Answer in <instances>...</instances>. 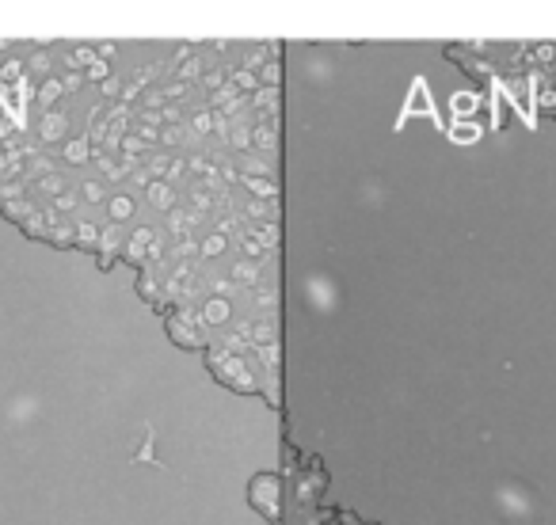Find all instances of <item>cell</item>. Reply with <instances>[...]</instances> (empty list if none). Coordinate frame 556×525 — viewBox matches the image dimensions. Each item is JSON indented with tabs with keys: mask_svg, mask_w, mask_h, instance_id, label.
<instances>
[{
	"mask_svg": "<svg viewBox=\"0 0 556 525\" xmlns=\"http://www.w3.org/2000/svg\"><path fill=\"white\" fill-rule=\"evenodd\" d=\"M130 213H134V202L130 198H115V202H111V217H115V221H126Z\"/></svg>",
	"mask_w": 556,
	"mask_h": 525,
	"instance_id": "obj_4",
	"label": "cell"
},
{
	"mask_svg": "<svg viewBox=\"0 0 556 525\" xmlns=\"http://www.w3.org/2000/svg\"><path fill=\"white\" fill-rule=\"evenodd\" d=\"M225 248H229V240H225L221 232H214V236H206V248H202V252H206V255H221Z\"/></svg>",
	"mask_w": 556,
	"mask_h": 525,
	"instance_id": "obj_6",
	"label": "cell"
},
{
	"mask_svg": "<svg viewBox=\"0 0 556 525\" xmlns=\"http://www.w3.org/2000/svg\"><path fill=\"white\" fill-rule=\"evenodd\" d=\"M84 198H103V187L100 183H84Z\"/></svg>",
	"mask_w": 556,
	"mask_h": 525,
	"instance_id": "obj_8",
	"label": "cell"
},
{
	"mask_svg": "<svg viewBox=\"0 0 556 525\" xmlns=\"http://www.w3.org/2000/svg\"><path fill=\"white\" fill-rule=\"evenodd\" d=\"M84 152H88V145H84V141H72V145H69V160H72V164H80V160H88Z\"/></svg>",
	"mask_w": 556,
	"mask_h": 525,
	"instance_id": "obj_7",
	"label": "cell"
},
{
	"mask_svg": "<svg viewBox=\"0 0 556 525\" xmlns=\"http://www.w3.org/2000/svg\"><path fill=\"white\" fill-rule=\"evenodd\" d=\"M168 328H172V335L180 339V343H187V346H198V343H202V331H198V316L191 312V320H187V309L175 312L172 324H168Z\"/></svg>",
	"mask_w": 556,
	"mask_h": 525,
	"instance_id": "obj_1",
	"label": "cell"
},
{
	"mask_svg": "<svg viewBox=\"0 0 556 525\" xmlns=\"http://www.w3.org/2000/svg\"><path fill=\"white\" fill-rule=\"evenodd\" d=\"M61 134H65V118L50 115V118H46V126H42V137H61Z\"/></svg>",
	"mask_w": 556,
	"mask_h": 525,
	"instance_id": "obj_5",
	"label": "cell"
},
{
	"mask_svg": "<svg viewBox=\"0 0 556 525\" xmlns=\"http://www.w3.org/2000/svg\"><path fill=\"white\" fill-rule=\"evenodd\" d=\"M229 316H232V305L225 301V297H209L206 309L198 312V320H202V324H225Z\"/></svg>",
	"mask_w": 556,
	"mask_h": 525,
	"instance_id": "obj_2",
	"label": "cell"
},
{
	"mask_svg": "<svg viewBox=\"0 0 556 525\" xmlns=\"http://www.w3.org/2000/svg\"><path fill=\"white\" fill-rule=\"evenodd\" d=\"M232 282H240V286H255V282H260V266L255 263H237L232 266Z\"/></svg>",
	"mask_w": 556,
	"mask_h": 525,
	"instance_id": "obj_3",
	"label": "cell"
}]
</instances>
